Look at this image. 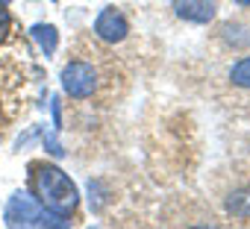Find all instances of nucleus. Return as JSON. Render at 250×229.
I'll return each instance as SVG.
<instances>
[{
    "label": "nucleus",
    "instance_id": "f257e3e1",
    "mask_svg": "<svg viewBox=\"0 0 250 229\" xmlns=\"http://www.w3.org/2000/svg\"><path fill=\"white\" fill-rule=\"evenodd\" d=\"M30 171H33V194H36V200L44 209H50V211H56L62 217H68V214L77 211L80 194H77V185L68 179V173L62 168L39 162Z\"/></svg>",
    "mask_w": 250,
    "mask_h": 229
},
{
    "label": "nucleus",
    "instance_id": "f03ea898",
    "mask_svg": "<svg viewBox=\"0 0 250 229\" xmlns=\"http://www.w3.org/2000/svg\"><path fill=\"white\" fill-rule=\"evenodd\" d=\"M6 223L9 226H50V229H62V226H68V217L44 209L36 200V194L18 191V194H12V200L6 206Z\"/></svg>",
    "mask_w": 250,
    "mask_h": 229
},
{
    "label": "nucleus",
    "instance_id": "7ed1b4c3",
    "mask_svg": "<svg viewBox=\"0 0 250 229\" xmlns=\"http://www.w3.org/2000/svg\"><path fill=\"white\" fill-rule=\"evenodd\" d=\"M62 88L74 100H85L97 91V68L88 62H68L62 68Z\"/></svg>",
    "mask_w": 250,
    "mask_h": 229
},
{
    "label": "nucleus",
    "instance_id": "20e7f679",
    "mask_svg": "<svg viewBox=\"0 0 250 229\" xmlns=\"http://www.w3.org/2000/svg\"><path fill=\"white\" fill-rule=\"evenodd\" d=\"M127 33H130V24L115 6L103 9L97 15V21H94V36L100 41H106V44H121L124 38H127Z\"/></svg>",
    "mask_w": 250,
    "mask_h": 229
},
{
    "label": "nucleus",
    "instance_id": "39448f33",
    "mask_svg": "<svg viewBox=\"0 0 250 229\" xmlns=\"http://www.w3.org/2000/svg\"><path fill=\"white\" fill-rule=\"evenodd\" d=\"M174 12L183 21L209 24L215 18V3H212V0H174Z\"/></svg>",
    "mask_w": 250,
    "mask_h": 229
},
{
    "label": "nucleus",
    "instance_id": "423d86ee",
    "mask_svg": "<svg viewBox=\"0 0 250 229\" xmlns=\"http://www.w3.org/2000/svg\"><path fill=\"white\" fill-rule=\"evenodd\" d=\"M227 211L232 217H241V220L250 217V185L247 188H238V191H232L227 197Z\"/></svg>",
    "mask_w": 250,
    "mask_h": 229
},
{
    "label": "nucleus",
    "instance_id": "0eeeda50",
    "mask_svg": "<svg viewBox=\"0 0 250 229\" xmlns=\"http://www.w3.org/2000/svg\"><path fill=\"white\" fill-rule=\"evenodd\" d=\"M33 38H36V44L42 47L44 56H50V53L56 50V44H59V33H56V27H50V24H36V27H33Z\"/></svg>",
    "mask_w": 250,
    "mask_h": 229
},
{
    "label": "nucleus",
    "instance_id": "6e6552de",
    "mask_svg": "<svg viewBox=\"0 0 250 229\" xmlns=\"http://www.w3.org/2000/svg\"><path fill=\"white\" fill-rule=\"evenodd\" d=\"M229 79H232V85H238V88H250V56H244L241 62L232 65Z\"/></svg>",
    "mask_w": 250,
    "mask_h": 229
},
{
    "label": "nucleus",
    "instance_id": "1a4fd4ad",
    "mask_svg": "<svg viewBox=\"0 0 250 229\" xmlns=\"http://www.w3.org/2000/svg\"><path fill=\"white\" fill-rule=\"evenodd\" d=\"M9 30H12V15H9L6 3H0V44H3V38L9 36Z\"/></svg>",
    "mask_w": 250,
    "mask_h": 229
},
{
    "label": "nucleus",
    "instance_id": "9d476101",
    "mask_svg": "<svg viewBox=\"0 0 250 229\" xmlns=\"http://www.w3.org/2000/svg\"><path fill=\"white\" fill-rule=\"evenodd\" d=\"M44 144H47V150H50V153H53V156H56V159H59V156H62V153H65V150H62V147H59V144H56V138H53V135H47V138H44Z\"/></svg>",
    "mask_w": 250,
    "mask_h": 229
},
{
    "label": "nucleus",
    "instance_id": "9b49d317",
    "mask_svg": "<svg viewBox=\"0 0 250 229\" xmlns=\"http://www.w3.org/2000/svg\"><path fill=\"white\" fill-rule=\"evenodd\" d=\"M53 118H56V127H62V114H59V100H53Z\"/></svg>",
    "mask_w": 250,
    "mask_h": 229
},
{
    "label": "nucleus",
    "instance_id": "f8f14e48",
    "mask_svg": "<svg viewBox=\"0 0 250 229\" xmlns=\"http://www.w3.org/2000/svg\"><path fill=\"white\" fill-rule=\"evenodd\" d=\"M232 3H238V6H250V0H232Z\"/></svg>",
    "mask_w": 250,
    "mask_h": 229
},
{
    "label": "nucleus",
    "instance_id": "ddd939ff",
    "mask_svg": "<svg viewBox=\"0 0 250 229\" xmlns=\"http://www.w3.org/2000/svg\"><path fill=\"white\" fill-rule=\"evenodd\" d=\"M0 3H9V0H0Z\"/></svg>",
    "mask_w": 250,
    "mask_h": 229
},
{
    "label": "nucleus",
    "instance_id": "4468645a",
    "mask_svg": "<svg viewBox=\"0 0 250 229\" xmlns=\"http://www.w3.org/2000/svg\"><path fill=\"white\" fill-rule=\"evenodd\" d=\"M53 3H56V0H53Z\"/></svg>",
    "mask_w": 250,
    "mask_h": 229
}]
</instances>
